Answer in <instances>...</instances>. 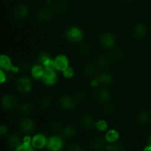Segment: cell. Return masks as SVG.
Segmentation results:
<instances>
[{
	"instance_id": "cell-33",
	"label": "cell",
	"mask_w": 151,
	"mask_h": 151,
	"mask_svg": "<svg viewBox=\"0 0 151 151\" xmlns=\"http://www.w3.org/2000/svg\"><path fill=\"white\" fill-rule=\"evenodd\" d=\"M104 111L106 114L108 115H111L116 111V107L114 104L112 103H108L106 104L104 107Z\"/></svg>"
},
{
	"instance_id": "cell-25",
	"label": "cell",
	"mask_w": 151,
	"mask_h": 151,
	"mask_svg": "<svg viewBox=\"0 0 151 151\" xmlns=\"http://www.w3.org/2000/svg\"><path fill=\"white\" fill-rule=\"evenodd\" d=\"M52 97L49 95H45L41 98L39 101V107L40 109L43 110L48 109L52 105Z\"/></svg>"
},
{
	"instance_id": "cell-7",
	"label": "cell",
	"mask_w": 151,
	"mask_h": 151,
	"mask_svg": "<svg viewBox=\"0 0 151 151\" xmlns=\"http://www.w3.org/2000/svg\"><path fill=\"white\" fill-rule=\"evenodd\" d=\"M100 41L102 46L106 49H111L116 44V38L114 35L110 32L103 33L100 36Z\"/></svg>"
},
{
	"instance_id": "cell-15",
	"label": "cell",
	"mask_w": 151,
	"mask_h": 151,
	"mask_svg": "<svg viewBox=\"0 0 151 151\" xmlns=\"http://www.w3.org/2000/svg\"><path fill=\"white\" fill-rule=\"evenodd\" d=\"M29 9L26 4H20L15 8L14 16L17 19H24L28 16Z\"/></svg>"
},
{
	"instance_id": "cell-18",
	"label": "cell",
	"mask_w": 151,
	"mask_h": 151,
	"mask_svg": "<svg viewBox=\"0 0 151 151\" xmlns=\"http://www.w3.org/2000/svg\"><path fill=\"white\" fill-rule=\"evenodd\" d=\"M106 139L102 137H96L91 140L90 143V148L94 150H102L106 147Z\"/></svg>"
},
{
	"instance_id": "cell-3",
	"label": "cell",
	"mask_w": 151,
	"mask_h": 151,
	"mask_svg": "<svg viewBox=\"0 0 151 151\" xmlns=\"http://www.w3.org/2000/svg\"><path fill=\"white\" fill-rule=\"evenodd\" d=\"M58 75L55 69H45L41 81L47 86H52L58 82Z\"/></svg>"
},
{
	"instance_id": "cell-38",
	"label": "cell",
	"mask_w": 151,
	"mask_h": 151,
	"mask_svg": "<svg viewBox=\"0 0 151 151\" xmlns=\"http://www.w3.org/2000/svg\"><path fill=\"white\" fill-rule=\"evenodd\" d=\"M69 150L73 151H81L83 150V147L80 143L73 142L70 144V145L69 146Z\"/></svg>"
},
{
	"instance_id": "cell-9",
	"label": "cell",
	"mask_w": 151,
	"mask_h": 151,
	"mask_svg": "<svg viewBox=\"0 0 151 151\" xmlns=\"http://www.w3.org/2000/svg\"><path fill=\"white\" fill-rule=\"evenodd\" d=\"M17 99L13 94H5L3 96L2 99H1V104H2L3 108L7 110L14 109L17 106Z\"/></svg>"
},
{
	"instance_id": "cell-8",
	"label": "cell",
	"mask_w": 151,
	"mask_h": 151,
	"mask_svg": "<svg viewBox=\"0 0 151 151\" xmlns=\"http://www.w3.org/2000/svg\"><path fill=\"white\" fill-rule=\"evenodd\" d=\"M54 63L56 70L63 72L69 67V59L65 55H58L54 58Z\"/></svg>"
},
{
	"instance_id": "cell-30",
	"label": "cell",
	"mask_w": 151,
	"mask_h": 151,
	"mask_svg": "<svg viewBox=\"0 0 151 151\" xmlns=\"http://www.w3.org/2000/svg\"><path fill=\"white\" fill-rule=\"evenodd\" d=\"M32 109H33V107H32V103H29V102H24V103L21 105L20 111L23 114L27 115L32 112Z\"/></svg>"
},
{
	"instance_id": "cell-4",
	"label": "cell",
	"mask_w": 151,
	"mask_h": 151,
	"mask_svg": "<svg viewBox=\"0 0 151 151\" xmlns=\"http://www.w3.org/2000/svg\"><path fill=\"white\" fill-rule=\"evenodd\" d=\"M64 146V141L59 136H52L47 140V147L52 151H59Z\"/></svg>"
},
{
	"instance_id": "cell-10",
	"label": "cell",
	"mask_w": 151,
	"mask_h": 151,
	"mask_svg": "<svg viewBox=\"0 0 151 151\" xmlns=\"http://www.w3.org/2000/svg\"><path fill=\"white\" fill-rule=\"evenodd\" d=\"M47 139L43 134H37L32 138V145L34 148L42 149L47 147Z\"/></svg>"
},
{
	"instance_id": "cell-29",
	"label": "cell",
	"mask_w": 151,
	"mask_h": 151,
	"mask_svg": "<svg viewBox=\"0 0 151 151\" xmlns=\"http://www.w3.org/2000/svg\"><path fill=\"white\" fill-rule=\"evenodd\" d=\"M105 149L107 150H112V151H123L125 150V147L123 145L120 143H110L109 145H106Z\"/></svg>"
},
{
	"instance_id": "cell-26",
	"label": "cell",
	"mask_w": 151,
	"mask_h": 151,
	"mask_svg": "<svg viewBox=\"0 0 151 151\" xmlns=\"http://www.w3.org/2000/svg\"><path fill=\"white\" fill-rule=\"evenodd\" d=\"M96 63L101 68H107L111 63V58L106 55L99 56L96 60Z\"/></svg>"
},
{
	"instance_id": "cell-21",
	"label": "cell",
	"mask_w": 151,
	"mask_h": 151,
	"mask_svg": "<svg viewBox=\"0 0 151 151\" xmlns=\"http://www.w3.org/2000/svg\"><path fill=\"white\" fill-rule=\"evenodd\" d=\"M119 139V134L116 130L111 129L107 131L106 136H105V139L109 143H114L118 141Z\"/></svg>"
},
{
	"instance_id": "cell-24",
	"label": "cell",
	"mask_w": 151,
	"mask_h": 151,
	"mask_svg": "<svg viewBox=\"0 0 151 151\" xmlns=\"http://www.w3.org/2000/svg\"><path fill=\"white\" fill-rule=\"evenodd\" d=\"M63 134L66 138H72L77 135V129L72 125H66L63 128Z\"/></svg>"
},
{
	"instance_id": "cell-14",
	"label": "cell",
	"mask_w": 151,
	"mask_h": 151,
	"mask_svg": "<svg viewBox=\"0 0 151 151\" xmlns=\"http://www.w3.org/2000/svg\"><path fill=\"white\" fill-rule=\"evenodd\" d=\"M81 123L83 128L87 130H91L92 128H95V119L94 116L89 113L85 114L81 119Z\"/></svg>"
},
{
	"instance_id": "cell-19",
	"label": "cell",
	"mask_w": 151,
	"mask_h": 151,
	"mask_svg": "<svg viewBox=\"0 0 151 151\" xmlns=\"http://www.w3.org/2000/svg\"><path fill=\"white\" fill-rule=\"evenodd\" d=\"M34 147L32 145V138L29 136L24 137L23 143L20 145L16 149V151H32Z\"/></svg>"
},
{
	"instance_id": "cell-31",
	"label": "cell",
	"mask_w": 151,
	"mask_h": 151,
	"mask_svg": "<svg viewBox=\"0 0 151 151\" xmlns=\"http://www.w3.org/2000/svg\"><path fill=\"white\" fill-rule=\"evenodd\" d=\"M108 125L107 122L104 119H100V120L97 121L95 124V128L97 131H100V132H104L108 129Z\"/></svg>"
},
{
	"instance_id": "cell-28",
	"label": "cell",
	"mask_w": 151,
	"mask_h": 151,
	"mask_svg": "<svg viewBox=\"0 0 151 151\" xmlns=\"http://www.w3.org/2000/svg\"><path fill=\"white\" fill-rule=\"evenodd\" d=\"M68 8V4L66 3V1H58L57 4H55V10L56 13H58V14H63L66 11Z\"/></svg>"
},
{
	"instance_id": "cell-6",
	"label": "cell",
	"mask_w": 151,
	"mask_h": 151,
	"mask_svg": "<svg viewBox=\"0 0 151 151\" xmlns=\"http://www.w3.org/2000/svg\"><path fill=\"white\" fill-rule=\"evenodd\" d=\"M19 129L22 133L26 134H31L35 129V123L32 119L29 117H25L20 121Z\"/></svg>"
},
{
	"instance_id": "cell-22",
	"label": "cell",
	"mask_w": 151,
	"mask_h": 151,
	"mask_svg": "<svg viewBox=\"0 0 151 151\" xmlns=\"http://www.w3.org/2000/svg\"><path fill=\"white\" fill-rule=\"evenodd\" d=\"M150 115L147 111H141L137 115V121L140 125H145L150 121Z\"/></svg>"
},
{
	"instance_id": "cell-13",
	"label": "cell",
	"mask_w": 151,
	"mask_h": 151,
	"mask_svg": "<svg viewBox=\"0 0 151 151\" xmlns=\"http://www.w3.org/2000/svg\"><path fill=\"white\" fill-rule=\"evenodd\" d=\"M95 98L101 103H109L111 98L110 91L105 88H101L95 92Z\"/></svg>"
},
{
	"instance_id": "cell-23",
	"label": "cell",
	"mask_w": 151,
	"mask_h": 151,
	"mask_svg": "<svg viewBox=\"0 0 151 151\" xmlns=\"http://www.w3.org/2000/svg\"><path fill=\"white\" fill-rule=\"evenodd\" d=\"M7 144H8L10 148L14 149L16 150L17 147L22 144V142H21V139L19 136L16 135V134H12L8 137Z\"/></svg>"
},
{
	"instance_id": "cell-16",
	"label": "cell",
	"mask_w": 151,
	"mask_h": 151,
	"mask_svg": "<svg viewBox=\"0 0 151 151\" xmlns=\"http://www.w3.org/2000/svg\"><path fill=\"white\" fill-rule=\"evenodd\" d=\"M0 67L4 71H15L13 63H12L11 59L7 55L3 54L1 55V58H0Z\"/></svg>"
},
{
	"instance_id": "cell-34",
	"label": "cell",
	"mask_w": 151,
	"mask_h": 151,
	"mask_svg": "<svg viewBox=\"0 0 151 151\" xmlns=\"http://www.w3.org/2000/svg\"><path fill=\"white\" fill-rule=\"evenodd\" d=\"M63 76L66 79H70V78H72L75 75V71L72 69V67L69 66L68 68H66L64 71H63Z\"/></svg>"
},
{
	"instance_id": "cell-5",
	"label": "cell",
	"mask_w": 151,
	"mask_h": 151,
	"mask_svg": "<svg viewBox=\"0 0 151 151\" xmlns=\"http://www.w3.org/2000/svg\"><path fill=\"white\" fill-rule=\"evenodd\" d=\"M17 88L22 94H28L32 91V81L27 77H21L17 81Z\"/></svg>"
},
{
	"instance_id": "cell-39",
	"label": "cell",
	"mask_w": 151,
	"mask_h": 151,
	"mask_svg": "<svg viewBox=\"0 0 151 151\" xmlns=\"http://www.w3.org/2000/svg\"><path fill=\"white\" fill-rule=\"evenodd\" d=\"M86 96L87 94L84 90H80V91H78V92L76 93L75 97H76L78 100V101H79V100H84V99H86Z\"/></svg>"
},
{
	"instance_id": "cell-45",
	"label": "cell",
	"mask_w": 151,
	"mask_h": 151,
	"mask_svg": "<svg viewBox=\"0 0 151 151\" xmlns=\"http://www.w3.org/2000/svg\"><path fill=\"white\" fill-rule=\"evenodd\" d=\"M148 144H149V145L151 146V134H150V137H149V138H148Z\"/></svg>"
},
{
	"instance_id": "cell-11",
	"label": "cell",
	"mask_w": 151,
	"mask_h": 151,
	"mask_svg": "<svg viewBox=\"0 0 151 151\" xmlns=\"http://www.w3.org/2000/svg\"><path fill=\"white\" fill-rule=\"evenodd\" d=\"M52 11L50 9V7H43V8L40 9L38 12H37L36 17L39 22H49L50 19L52 17Z\"/></svg>"
},
{
	"instance_id": "cell-27",
	"label": "cell",
	"mask_w": 151,
	"mask_h": 151,
	"mask_svg": "<svg viewBox=\"0 0 151 151\" xmlns=\"http://www.w3.org/2000/svg\"><path fill=\"white\" fill-rule=\"evenodd\" d=\"M95 66L91 63H88L84 66L83 73L86 77H92L95 73Z\"/></svg>"
},
{
	"instance_id": "cell-17",
	"label": "cell",
	"mask_w": 151,
	"mask_h": 151,
	"mask_svg": "<svg viewBox=\"0 0 151 151\" xmlns=\"http://www.w3.org/2000/svg\"><path fill=\"white\" fill-rule=\"evenodd\" d=\"M44 66L40 63H37L32 66V67L31 68V75H32V78L35 80H41L43 75H44Z\"/></svg>"
},
{
	"instance_id": "cell-43",
	"label": "cell",
	"mask_w": 151,
	"mask_h": 151,
	"mask_svg": "<svg viewBox=\"0 0 151 151\" xmlns=\"http://www.w3.org/2000/svg\"><path fill=\"white\" fill-rule=\"evenodd\" d=\"M98 84H100L99 83V82H98V81H97V79H94V80H93L92 81H91V86H93V87H94V86H97V85H98Z\"/></svg>"
},
{
	"instance_id": "cell-2",
	"label": "cell",
	"mask_w": 151,
	"mask_h": 151,
	"mask_svg": "<svg viewBox=\"0 0 151 151\" xmlns=\"http://www.w3.org/2000/svg\"><path fill=\"white\" fill-rule=\"evenodd\" d=\"M65 36L69 41L78 43L81 42L83 38V32L79 27H70L65 32Z\"/></svg>"
},
{
	"instance_id": "cell-37",
	"label": "cell",
	"mask_w": 151,
	"mask_h": 151,
	"mask_svg": "<svg viewBox=\"0 0 151 151\" xmlns=\"http://www.w3.org/2000/svg\"><path fill=\"white\" fill-rule=\"evenodd\" d=\"M50 128L53 131H58L61 128V124L59 121L55 120L50 123Z\"/></svg>"
},
{
	"instance_id": "cell-42",
	"label": "cell",
	"mask_w": 151,
	"mask_h": 151,
	"mask_svg": "<svg viewBox=\"0 0 151 151\" xmlns=\"http://www.w3.org/2000/svg\"><path fill=\"white\" fill-rule=\"evenodd\" d=\"M28 68V64L26 63V62H23V63H21V66H20V69L22 70H26Z\"/></svg>"
},
{
	"instance_id": "cell-1",
	"label": "cell",
	"mask_w": 151,
	"mask_h": 151,
	"mask_svg": "<svg viewBox=\"0 0 151 151\" xmlns=\"http://www.w3.org/2000/svg\"><path fill=\"white\" fill-rule=\"evenodd\" d=\"M78 100L75 97L69 95H63L59 100V106L62 109L67 111H71L76 109Z\"/></svg>"
},
{
	"instance_id": "cell-46",
	"label": "cell",
	"mask_w": 151,
	"mask_h": 151,
	"mask_svg": "<svg viewBox=\"0 0 151 151\" xmlns=\"http://www.w3.org/2000/svg\"><path fill=\"white\" fill-rule=\"evenodd\" d=\"M128 1H133V0H128Z\"/></svg>"
},
{
	"instance_id": "cell-44",
	"label": "cell",
	"mask_w": 151,
	"mask_h": 151,
	"mask_svg": "<svg viewBox=\"0 0 151 151\" xmlns=\"http://www.w3.org/2000/svg\"><path fill=\"white\" fill-rule=\"evenodd\" d=\"M52 3H53L52 0H48V1H47V5H48V7L51 6Z\"/></svg>"
},
{
	"instance_id": "cell-40",
	"label": "cell",
	"mask_w": 151,
	"mask_h": 151,
	"mask_svg": "<svg viewBox=\"0 0 151 151\" xmlns=\"http://www.w3.org/2000/svg\"><path fill=\"white\" fill-rule=\"evenodd\" d=\"M0 133H1V135L2 137L7 135V134H8V128H7V127L4 125H1V128H0Z\"/></svg>"
},
{
	"instance_id": "cell-32",
	"label": "cell",
	"mask_w": 151,
	"mask_h": 151,
	"mask_svg": "<svg viewBox=\"0 0 151 151\" xmlns=\"http://www.w3.org/2000/svg\"><path fill=\"white\" fill-rule=\"evenodd\" d=\"M122 52L119 49H115L110 52V58L114 61L119 60L122 58Z\"/></svg>"
},
{
	"instance_id": "cell-12",
	"label": "cell",
	"mask_w": 151,
	"mask_h": 151,
	"mask_svg": "<svg viewBox=\"0 0 151 151\" xmlns=\"http://www.w3.org/2000/svg\"><path fill=\"white\" fill-rule=\"evenodd\" d=\"M96 79L98 81L99 83H102L103 85L109 86L114 81V77L111 73L105 71L99 72L96 76Z\"/></svg>"
},
{
	"instance_id": "cell-41",
	"label": "cell",
	"mask_w": 151,
	"mask_h": 151,
	"mask_svg": "<svg viewBox=\"0 0 151 151\" xmlns=\"http://www.w3.org/2000/svg\"><path fill=\"white\" fill-rule=\"evenodd\" d=\"M6 79L7 78H6V75L4 73V70L1 69V70H0V83H4L6 81Z\"/></svg>"
},
{
	"instance_id": "cell-20",
	"label": "cell",
	"mask_w": 151,
	"mask_h": 151,
	"mask_svg": "<svg viewBox=\"0 0 151 151\" xmlns=\"http://www.w3.org/2000/svg\"><path fill=\"white\" fill-rule=\"evenodd\" d=\"M147 27L144 24H137L134 28V30H133V32H134V36L137 37L138 38H142L143 37H145L147 34Z\"/></svg>"
},
{
	"instance_id": "cell-36",
	"label": "cell",
	"mask_w": 151,
	"mask_h": 151,
	"mask_svg": "<svg viewBox=\"0 0 151 151\" xmlns=\"http://www.w3.org/2000/svg\"><path fill=\"white\" fill-rule=\"evenodd\" d=\"M50 58V56L49 55L47 52H40L39 54H38L37 58H38V61L39 62V63L42 64L45 60H47V59Z\"/></svg>"
},
{
	"instance_id": "cell-35",
	"label": "cell",
	"mask_w": 151,
	"mask_h": 151,
	"mask_svg": "<svg viewBox=\"0 0 151 151\" xmlns=\"http://www.w3.org/2000/svg\"><path fill=\"white\" fill-rule=\"evenodd\" d=\"M90 52V47L88 44H83L80 47L79 53L83 56L87 55Z\"/></svg>"
}]
</instances>
